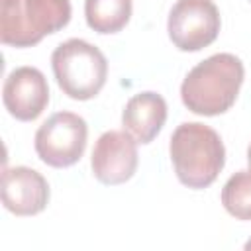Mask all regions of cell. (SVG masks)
Returning a JSON list of instances; mask_svg holds the SVG:
<instances>
[{"mask_svg": "<svg viewBox=\"0 0 251 251\" xmlns=\"http://www.w3.org/2000/svg\"><path fill=\"white\" fill-rule=\"evenodd\" d=\"M167 122V102L157 92H139L131 96L124 108V129L137 143H151Z\"/></svg>", "mask_w": 251, "mask_h": 251, "instance_id": "10", "label": "cell"}, {"mask_svg": "<svg viewBox=\"0 0 251 251\" xmlns=\"http://www.w3.org/2000/svg\"><path fill=\"white\" fill-rule=\"evenodd\" d=\"M137 141L124 129L104 131L92 149L90 167L102 184H122L129 180L137 169Z\"/></svg>", "mask_w": 251, "mask_h": 251, "instance_id": "7", "label": "cell"}, {"mask_svg": "<svg viewBox=\"0 0 251 251\" xmlns=\"http://www.w3.org/2000/svg\"><path fill=\"white\" fill-rule=\"evenodd\" d=\"M86 139L88 126L78 114L57 112L35 131V153L45 165L65 169L82 157Z\"/></svg>", "mask_w": 251, "mask_h": 251, "instance_id": "5", "label": "cell"}, {"mask_svg": "<svg viewBox=\"0 0 251 251\" xmlns=\"http://www.w3.org/2000/svg\"><path fill=\"white\" fill-rule=\"evenodd\" d=\"M49 202V184L29 167H12L2 173V204L16 216H35Z\"/></svg>", "mask_w": 251, "mask_h": 251, "instance_id": "9", "label": "cell"}, {"mask_svg": "<svg viewBox=\"0 0 251 251\" xmlns=\"http://www.w3.org/2000/svg\"><path fill=\"white\" fill-rule=\"evenodd\" d=\"M245 69L239 57L216 53L198 63L180 84L184 106L198 116H218L227 112L243 84Z\"/></svg>", "mask_w": 251, "mask_h": 251, "instance_id": "1", "label": "cell"}, {"mask_svg": "<svg viewBox=\"0 0 251 251\" xmlns=\"http://www.w3.org/2000/svg\"><path fill=\"white\" fill-rule=\"evenodd\" d=\"M131 0H84V16L90 29L116 33L131 18Z\"/></svg>", "mask_w": 251, "mask_h": 251, "instance_id": "11", "label": "cell"}, {"mask_svg": "<svg viewBox=\"0 0 251 251\" xmlns=\"http://www.w3.org/2000/svg\"><path fill=\"white\" fill-rule=\"evenodd\" d=\"M51 67L59 88L73 100L94 98L108 76V61L104 53L78 37L67 39L55 47Z\"/></svg>", "mask_w": 251, "mask_h": 251, "instance_id": "4", "label": "cell"}, {"mask_svg": "<svg viewBox=\"0 0 251 251\" xmlns=\"http://www.w3.org/2000/svg\"><path fill=\"white\" fill-rule=\"evenodd\" d=\"M247 163H249V169H251V145H249V149H247Z\"/></svg>", "mask_w": 251, "mask_h": 251, "instance_id": "13", "label": "cell"}, {"mask_svg": "<svg viewBox=\"0 0 251 251\" xmlns=\"http://www.w3.org/2000/svg\"><path fill=\"white\" fill-rule=\"evenodd\" d=\"M245 249H247V251H251V239H249V241L245 243Z\"/></svg>", "mask_w": 251, "mask_h": 251, "instance_id": "14", "label": "cell"}, {"mask_svg": "<svg viewBox=\"0 0 251 251\" xmlns=\"http://www.w3.org/2000/svg\"><path fill=\"white\" fill-rule=\"evenodd\" d=\"M220 12L212 0H176L171 8L167 31L180 51H200L220 33Z\"/></svg>", "mask_w": 251, "mask_h": 251, "instance_id": "6", "label": "cell"}, {"mask_svg": "<svg viewBox=\"0 0 251 251\" xmlns=\"http://www.w3.org/2000/svg\"><path fill=\"white\" fill-rule=\"evenodd\" d=\"M249 2H251V0H249Z\"/></svg>", "mask_w": 251, "mask_h": 251, "instance_id": "15", "label": "cell"}, {"mask_svg": "<svg viewBox=\"0 0 251 251\" xmlns=\"http://www.w3.org/2000/svg\"><path fill=\"white\" fill-rule=\"evenodd\" d=\"M222 204L235 220H251V169L227 178L222 188Z\"/></svg>", "mask_w": 251, "mask_h": 251, "instance_id": "12", "label": "cell"}, {"mask_svg": "<svg viewBox=\"0 0 251 251\" xmlns=\"http://www.w3.org/2000/svg\"><path fill=\"white\" fill-rule=\"evenodd\" d=\"M69 0H0V41L31 47L71 22Z\"/></svg>", "mask_w": 251, "mask_h": 251, "instance_id": "3", "label": "cell"}, {"mask_svg": "<svg viewBox=\"0 0 251 251\" xmlns=\"http://www.w3.org/2000/svg\"><path fill=\"white\" fill-rule=\"evenodd\" d=\"M2 100L10 116L20 122L39 118L49 104V86L45 75L35 67L14 69L4 80Z\"/></svg>", "mask_w": 251, "mask_h": 251, "instance_id": "8", "label": "cell"}, {"mask_svg": "<svg viewBox=\"0 0 251 251\" xmlns=\"http://www.w3.org/2000/svg\"><path fill=\"white\" fill-rule=\"evenodd\" d=\"M171 161L176 178L188 188L210 186L226 163L222 137L210 126L184 122L171 135Z\"/></svg>", "mask_w": 251, "mask_h": 251, "instance_id": "2", "label": "cell"}]
</instances>
